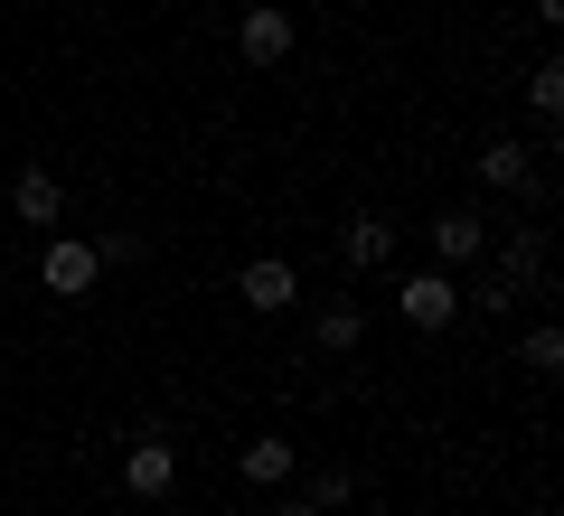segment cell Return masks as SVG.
Listing matches in <instances>:
<instances>
[{"mask_svg":"<svg viewBox=\"0 0 564 516\" xmlns=\"http://www.w3.org/2000/svg\"><path fill=\"white\" fill-rule=\"evenodd\" d=\"M95 273H104V254H95V244H76V235H47L39 282H47L57 300H85V292H95Z\"/></svg>","mask_w":564,"mask_h":516,"instance_id":"obj_1","label":"cell"},{"mask_svg":"<svg viewBox=\"0 0 564 516\" xmlns=\"http://www.w3.org/2000/svg\"><path fill=\"white\" fill-rule=\"evenodd\" d=\"M122 488H132V497H170V488H180V451H170L161 432H141L132 451H122Z\"/></svg>","mask_w":564,"mask_h":516,"instance_id":"obj_2","label":"cell"},{"mask_svg":"<svg viewBox=\"0 0 564 516\" xmlns=\"http://www.w3.org/2000/svg\"><path fill=\"white\" fill-rule=\"evenodd\" d=\"M236 47H245V66H282L292 57V10H282V0H254L245 29H236Z\"/></svg>","mask_w":564,"mask_h":516,"instance_id":"obj_3","label":"cell"},{"mask_svg":"<svg viewBox=\"0 0 564 516\" xmlns=\"http://www.w3.org/2000/svg\"><path fill=\"white\" fill-rule=\"evenodd\" d=\"M395 310L414 319V329H452V319H462V292H452V273H414L395 292Z\"/></svg>","mask_w":564,"mask_h":516,"instance_id":"obj_4","label":"cell"},{"mask_svg":"<svg viewBox=\"0 0 564 516\" xmlns=\"http://www.w3.org/2000/svg\"><path fill=\"white\" fill-rule=\"evenodd\" d=\"M245 310H292V300H302V273H292V263L282 254H263V263H245Z\"/></svg>","mask_w":564,"mask_h":516,"instance_id":"obj_5","label":"cell"},{"mask_svg":"<svg viewBox=\"0 0 564 516\" xmlns=\"http://www.w3.org/2000/svg\"><path fill=\"white\" fill-rule=\"evenodd\" d=\"M433 254H443V263H480V254H489L480 207H443V217H433Z\"/></svg>","mask_w":564,"mask_h":516,"instance_id":"obj_6","label":"cell"},{"mask_svg":"<svg viewBox=\"0 0 564 516\" xmlns=\"http://www.w3.org/2000/svg\"><path fill=\"white\" fill-rule=\"evenodd\" d=\"M386 254H395V226L386 217H348L339 226V263L348 273H367V263H386Z\"/></svg>","mask_w":564,"mask_h":516,"instance_id":"obj_7","label":"cell"},{"mask_svg":"<svg viewBox=\"0 0 564 516\" xmlns=\"http://www.w3.org/2000/svg\"><path fill=\"white\" fill-rule=\"evenodd\" d=\"M10 207H20L29 226H57V207H66V188H57V169H20V188H10Z\"/></svg>","mask_w":564,"mask_h":516,"instance_id":"obj_8","label":"cell"},{"mask_svg":"<svg viewBox=\"0 0 564 516\" xmlns=\"http://www.w3.org/2000/svg\"><path fill=\"white\" fill-rule=\"evenodd\" d=\"M292 460H302V451H292V441H282V432L245 441V479H254V488H282V479H292Z\"/></svg>","mask_w":564,"mask_h":516,"instance_id":"obj_9","label":"cell"},{"mask_svg":"<svg viewBox=\"0 0 564 516\" xmlns=\"http://www.w3.org/2000/svg\"><path fill=\"white\" fill-rule=\"evenodd\" d=\"M480 179L489 188H536V160H527L518 141H499V151H480Z\"/></svg>","mask_w":564,"mask_h":516,"instance_id":"obj_10","label":"cell"},{"mask_svg":"<svg viewBox=\"0 0 564 516\" xmlns=\"http://www.w3.org/2000/svg\"><path fill=\"white\" fill-rule=\"evenodd\" d=\"M518 366H527V376H555V366H564V329H527L518 338Z\"/></svg>","mask_w":564,"mask_h":516,"instance_id":"obj_11","label":"cell"},{"mask_svg":"<svg viewBox=\"0 0 564 516\" xmlns=\"http://www.w3.org/2000/svg\"><path fill=\"white\" fill-rule=\"evenodd\" d=\"M311 338H321L329 358H348V348L367 338V319H358V310H321V329H311Z\"/></svg>","mask_w":564,"mask_h":516,"instance_id":"obj_12","label":"cell"},{"mask_svg":"<svg viewBox=\"0 0 564 516\" xmlns=\"http://www.w3.org/2000/svg\"><path fill=\"white\" fill-rule=\"evenodd\" d=\"M527 103H536V113H545V122H555V113H564V66H555V57H545V66H536V76H527Z\"/></svg>","mask_w":564,"mask_h":516,"instance_id":"obj_13","label":"cell"},{"mask_svg":"<svg viewBox=\"0 0 564 516\" xmlns=\"http://www.w3.org/2000/svg\"><path fill=\"white\" fill-rule=\"evenodd\" d=\"M348 488H358L348 470H321V479H311V507H348Z\"/></svg>","mask_w":564,"mask_h":516,"instance_id":"obj_14","label":"cell"},{"mask_svg":"<svg viewBox=\"0 0 564 516\" xmlns=\"http://www.w3.org/2000/svg\"><path fill=\"white\" fill-rule=\"evenodd\" d=\"M282 516H321V507H311V497H302V507H282Z\"/></svg>","mask_w":564,"mask_h":516,"instance_id":"obj_15","label":"cell"}]
</instances>
